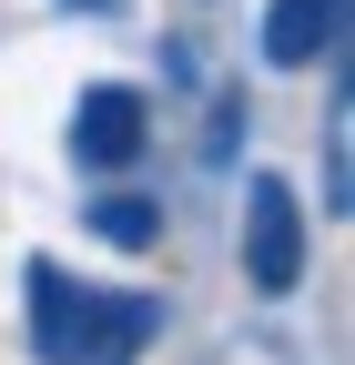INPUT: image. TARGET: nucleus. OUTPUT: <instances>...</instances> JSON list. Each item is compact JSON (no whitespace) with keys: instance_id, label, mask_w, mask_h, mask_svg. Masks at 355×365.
Wrapping results in <instances>:
<instances>
[{"instance_id":"20e7f679","label":"nucleus","mask_w":355,"mask_h":365,"mask_svg":"<svg viewBox=\"0 0 355 365\" xmlns=\"http://www.w3.org/2000/svg\"><path fill=\"white\" fill-rule=\"evenodd\" d=\"M335 41H345V0H274V11H264V61L274 71L325 61Z\"/></svg>"},{"instance_id":"423d86ee","label":"nucleus","mask_w":355,"mask_h":365,"mask_svg":"<svg viewBox=\"0 0 355 365\" xmlns=\"http://www.w3.org/2000/svg\"><path fill=\"white\" fill-rule=\"evenodd\" d=\"M61 11H92V21H102V11H122V0H61Z\"/></svg>"},{"instance_id":"39448f33","label":"nucleus","mask_w":355,"mask_h":365,"mask_svg":"<svg viewBox=\"0 0 355 365\" xmlns=\"http://www.w3.org/2000/svg\"><path fill=\"white\" fill-rule=\"evenodd\" d=\"M92 234H102L112 254H153V244H163V203L132 193V182H112V193H92Z\"/></svg>"},{"instance_id":"f257e3e1","label":"nucleus","mask_w":355,"mask_h":365,"mask_svg":"<svg viewBox=\"0 0 355 365\" xmlns=\"http://www.w3.org/2000/svg\"><path fill=\"white\" fill-rule=\"evenodd\" d=\"M21 284H31V355L41 365H122L153 335V294H102V284H81V274H61L51 254H41Z\"/></svg>"},{"instance_id":"f03ea898","label":"nucleus","mask_w":355,"mask_h":365,"mask_svg":"<svg viewBox=\"0 0 355 365\" xmlns=\"http://www.w3.org/2000/svg\"><path fill=\"white\" fill-rule=\"evenodd\" d=\"M294 274H304V203H294L284 173H254V193H244V284L294 294Z\"/></svg>"},{"instance_id":"7ed1b4c3","label":"nucleus","mask_w":355,"mask_h":365,"mask_svg":"<svg viewBox=\"0 0 355 365\" xmlns=\"http://www.w3.org/2000/svg\"><path fill=\"white\" fill-rule=\"evenodd\" d=\"M153 143V112H143V91L132 81H92L71 102V163L81 173H122V163H143Z\"/></svg>"}]
</instances>
